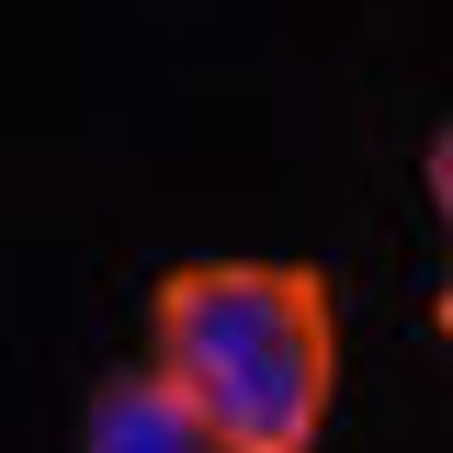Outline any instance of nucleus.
Wrapping results in <instances>:
<instances>
[{
    "instance_id": "f257e3e1",
    "label": "nucleus",
    "mask_w": 453,
    "mask_h": 453,
    "mask_svg": "<svg viewBox=\"0 0 453 453\" xmlns=\"http://www.w3.org/2000/svg\"><path fill=\"white\" fill-rule=\"evenodd\" d=\"M148 374L238 453H318L340 396V306L318 261H181L148 295Z\"/></svg>"
},
{
    "instance_id": "f03ea898",
    "label": "nucleus",
    "mask_w": 453,
    "mask_h": 453,
    "mask_svg": "<svg viewBox=\"0 0 453 453\" xmlns=\"http://www.w3.org/2000/svg\"><path fill=\"white\" fill-rule=\"evenodd\" d=\"M80 453H238V442H226L181 386L113 374V386H91V408H80Z\"/></svg>"
}]
</instances>
